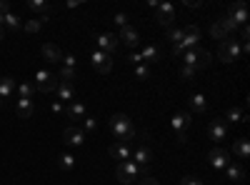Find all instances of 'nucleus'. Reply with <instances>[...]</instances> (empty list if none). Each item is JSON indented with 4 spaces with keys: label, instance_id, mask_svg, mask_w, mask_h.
Wrapping results in <instances>:
<instances>
[{
    "label": "nucleus",
    "instance_id": "obj_1",
    "mask_svg": "<svg viewBox=\"0 0 250 185\" xmlns=\"http://www.w3.org/2000/svg\"><path fill=\"white\" fill-rule=\"evenodd\" d=\"M110 133L118 138V143H128L135 138V128H133V120L125 115V113H115L110 118Z\"/></svg>",
    "mask_w": 250,
    "mask_h": 185
},
{
    "label": "nucleus",
    "instance_id": "obj_2",
    "mask_svg": "<svg viewBox=\"0 0 250 185\" xmlns=\"http://www.w3.org/2000/svg\"><path fill=\"white\" fill-rule=\"evenodd\" d=\"M140 175H143V178L148 175V168H140V165H135L133 160L118 163V168H115V178H118L123 185H135V180H138Z\"/></svg>",
    "mask_w": 250,
    "mask_h": 185
},
{
    "label": "nucleus",
    "instance_id": "obj_3",
    "mask_svg": "<svg viewBox=\"0 0 250 185\" xmlns=\"http://www.w3.org/2000/svg\"><path fill=\"white\" fill-rule=\"evenodd\" d=\"M193 125V115L190 113H175L173 118H170V128L178 133V143H180V145H185V143H188V138H185V130L188 128H190Z\"/></svg>",
    "mask_w": 250,
    "mask_h": 185
},
{
    "label": "nucleus",
    "instance_id": "obj_4",
    "mask_svg": "<svg viewBox=\"0 0 250 185\" xmlns=\"http://www.w3.org/2000/svg\"><path fill=\"white\" fill-rule=\"evenodd\" d=\"M33 85H35V90H40V93H53V90L58 88V75L50 73V70H38Z\"/></svg>",
    "mask_w": 250,
    "mask_h": 185
},
{
    "label": "nucleus",
    "instance_id": "obj_5",
    "mask_svg": "<svg viewBox=\"0 0 250 185\" xmlns=\"http://www.w3.org/2000/svg\"><path fill=\"white\" fill-rule=\"evenodd\" d=\"M118 45H120V40H118L115 33H100V35H95V50H100V53L115 55Z\"/></svg>",
    "mask_w": 250,
    "mask_h": 185
},
{
    "label": "nucleus",
    "instance_id": "obj_6",
    "mask_svg": "<svg viewBox=\"0 0 250 185\" xmlns=\"http://www.w3.org/2000/svg\"><path fill=\"white\" fill-rule=\"evenodd\" d=\"M155 20H158V25H163V28H173L175 25V5L173 3H158Z\"/></svg>",
    "mask_w": 250,
    "mask_h": 185
},
{
    "label": "nucleus",
    "instance_id": "obj_7",
    "mask_svg": "<svg viewBox=\"0 0 250 185\" xmlns=\"http://www.w3.org/2000/svg\"><path fill=\"white\" fill-rule=\"evenodd\" d=\"M240 55H243V50H240L238 40H223V43H220L218 58L223 60V63H233V60H238Z\"/></svg>",
    "mask_w": 250,
    "mask_h": 185
},
{
    "label": "nucleus",
    "instance_id": "obj_8",
    "mask_svg": "<svg viewBox=\"0 0 250 185\" xmlns=\"http://www.w3.org/2000/svg\"><path fill=\"white\" fill-rule=\"evenodd\" d=\"M90 63H93V68H95L98 73L108 75V73L113 70V55H108V53H100V50H95V53H93V58H90Z\"/></svg>",
    "mask_w": 250,
    "mask_h": 185
},
{
    "label": "nucleus",
    "instance_id": "obj_9",
    "mask_svg": "<svg viewBox=\"0 0 250 185\" xmlns=\"http://www.w3.org/2000/svg\"><path fill=\"white\" fill-rule=\"evenodd\" d=\"M130 160L135 163V165H140V168H148L150 163L155 160V153L148 148V145H138L135 150H133V155H130Z\"/></svg>",
    "mask_w": 250,
    "mask_h": 185
},
{
    "label": "nucleus",
    "instance_id": "obj_10",
    "mask_svg": "<svg viewBox=\"0 0 250 185\" xmlns=\"http://www.w3.org/2000/svg\"><path fill=\"white\" fill-rule=\"evenodd\" d=\"M228 18H230L235 25H248V8H245L243 0H235V3L228 8Z\"/></svg>",
    "mask_w": 250,
    "mask_h": 185
},
{
    "label": "nucleus",
    "instance_id": "obj_11",
    "mask_svg": "<svg viewBox=\"0 0 250 185\" xmlns=\"http://www.w3.org/2000/svg\"><path fill=\"white\" fill-rule=\"evenodd\" d=\"M208 160H210V165L215 170H225V165L230 163V153L223 150V148H213L210 153H208Z\"/></svg>",
    "mask_w": 250,
    "mask_h": 185
},
{
    "label": "nucleus",
    "instance_id": "obj_12",
    "mask_svg": "<svg viewBox=\"0 0 250 185\" xmlns=\"http://www.w3.org/2000/svg\"><path fill=\"white\" fill-rule=\"evenodd\" d=\"M208 135H210V140H215V143L225 140V135H228V125H225V120H223V118H215V120L208 123Z\"/></svg>",
    "mask_w": 250,
    "mask_h": 185
},
{
    "label": "nucleus",
    "instance_id": "obj_13",
    "mask_svg": "<svg viewBox=\"0 0 250 185\" xmlns=\"http://www.w3.org/2000/svg\"><path fill=\"white\" fill-rule=\"evenodd\" d=\"M108 155H110L113 160H120V163H125V160H130V155H133V148L128 145V143H113V145L108 148Z\"/></svg>",
    "mask_w": 250,
    "mask_h": 185
},
{
    "label": "nucleus",
    "instance_id": "obj_14",
    "mask_svg": "<svg viewBox=\"0 0 250 185\" xmlns=\"http://www.w3.org/2000/svg\"><path fill=\"white\" fill-rule=\"evenodd\" d=\"M118 40H120L123 45H128L130 50H135V45L140 43V35H138V30H135L133 25H128V28H123V30H120Z\"/></svg>",
    "mask_w": 250,
    "mask_h": 185
},
{
    "label": "nucleus",
    "instance_id": "obj_15",
    "mask_svg": "<svg viewBox=\"0 0 250 185\" xmlns=\"http://www.w3.org/2000/svg\"><path fill=\"white\" fill-rule=\"evenodd\" d=\"M40 55H43L48 63H62V50L55 45V43H43V48H40Z\"/></svg>",
    "mask_w": 250,
    "mask_h": 185
},
{
    "label": "nucleus",
    "instance_id": "obj_16",
    "mask_svg": "<svg viewBox=\"0 0 250 185\" xmlns=\"http://www.w3.org/2000/svg\"><path fill=\"white\" fill-rule=\"evenodd\" d=\"M55 98L62 103V105H65V103H73V100H75V88H73V83H60V80H58Z\"/></svg>",
    "mask_w": 250,
    "mask_h": 185
},
{
    "label": "nucleus",
    "instance_id": "obj_17",
    "mask_svg": "<svg viewBox=\"0 0 250 185\" xmlns=\"http://www.w3.org/2000/svg\"><path fill=\"white\" fill-rule=\"evenodd\" d=\"M15 113H18L20 118H30V115L35 113L33 98H18V100H15Z\"/></svg>",
    "mask_w": 250,
    "mask_h": 185
},
{
    "label": "nucleus",
    "instance_id": "obj_18",
    "mask_svg": "<svg viewBox=\"0 0 250 185\" xmlns=\"http://www.w3.org/2000/svg\"><path fill=\"white\" fill-rule=\"evenodd\" d=\"M62 138H65L68 145H75V148H80L83 143H85V135H83V130H78V128H65L62 130Z\"/></svg>",
    "mask_w": 250,
    "mask_h": 185
},
{
    "label": "nucleus",
    "instance_id": "obj_19",
    "mask_svg": "<svg viewBox=\"0 0 250 185\" xmlns=\"http://www.w3.org/2000/svg\"><path fill=\"white\" fill-rule=\"evenodd\" d=\"M65 115L70 118V120H75V123H80L83 118H85V105H83L80 100H73L70 105H65Z\"/></svg>",
    "mask_w": 250,
    "mask_h": 185
},
{
    "label": "nucleus",
    "instance_id": "obj_20",
    "mask_svg": "<svg viewBox=\"0 0 250 185\" xmlns=\"http://www.w3.org/2000/svg\"><path fill=\"white\" fill-rule=\"evenodd\" d=\"M225 175H228V180H233V183H243V178H245V170H243V165H238V163H228L225 165Z\"/></svg>",
    "mask_w": 250,
    "mask_h": 185
},
{
    "label": "nucleus",
    "instance_id": "obj_21",
    "mask_svg": "<svg viewBox=\"0 0 250 185\" xmlns=\"http://www.w3.org/2000/svg\"><path fill=\"white\" fill-rule=\"evenodd\" d=\"M50 20V15H40V18H33V20H25L23 23V30L25 33H40L43 30V25Z\"/></svg>",
    "mask_w": 250,
    "mask_h": 185
},
{
    "label": "nucleus",
    "instance_id": "obj_22",
    "mask_svg": "<svg viewBox=\"0 0 250 185\" xmlns=\"http://www.w3.org/2000/svg\"><path fill=\"white\" fill-rule=\"evenodd\" d=\"M140 55H143V63H145V65H155L158 60H160V50H158L153 43H150V45H145Z\"/></svg>",
    "mask_w": 250,
    "mask_h": 185
},
{
    "label": "nucleus",
    "instance_id": "obj_23",
    "mask_svg": "<svg viewBox=\"0 0 250 185\" xmlns=\"http://www.w3.org/2000/svg\"><path fill=\"white\" fill-rule=\"evenodd\" d=\"M15 90V78L5 75V78H0V100H8Z\"/></svg>",
    "mask_w": 250,
    "mask_h": 185
},
{
    "label": "nucleus",
    "instance_id": "obj_24",
    "mask_svg": "<svg viewBox=\"0 0 250 185\" xmlns=\"http://www.w3.org/2000/svg\"><path fill=\"white\" fill-rule=\"evenodd\" d=\"M210 60H213V55L208 53V50H203V48H195V70H203V68H208V65H210Z\"/></svg>",
    "mask_w": 250,
    "mask_h": 185
},
{
    "label": "nucleus",
    "instance_id": "obj_25",
    "mask_svg": "<svg viewBox=\"0 0 250 185\" xmlns=\"http://www.w3.org/2000/svg\"><path fill=\"white\" fill-rule=\"evenodd\" d=\"M233 153H235L240 160H248V155H250V143H248V138H238V140H235Z\"/></svg>",
    "mask_w": 250,
    "mask_h": 185
},
{
    "label": "nucleus",
    "instance_id": "obj_26",
    "mask_svg": "<svg viewBox=\"0 0 250 185\" xmlns=\"http://www.w3.org/2000/svg\"><path fill=\"white\" fill-rule=\"evenodd\" d=\"M190 110H195V113H205V110H208V100H205V95H200V93L190 95Z\"/></svg>",
    "mask_w": 250,
    "mask_h": 185
},
{
    "label": "nucleus",
    "instance_id": "obj_27",
    "mask_svg": "<svg viewBox=\"0 0 250 185\" xmlns=\"http://www.w3.org/2000/svg\"><path fill=\"white\" fill-rule=\"evenodd\" d=\"M28 8L33 13H40V15H48L50 13V5L45 3V0H28Z\"/></svg>",
    "mask_w": 250,
    "mask_h": 185
},
{
    "label": "nucleus",
    "instance_id": "obj_28",
    "mask_svg": "<svg viewBox=\"0 0 250 185\" xmlns=\"http://www.w3.org/2000/svg\"><path fill=\"white\" fill-rule=\"evenodd\" d=\"M210 35H213V40H228V30H225V25L220 23V20H215V23L210 25Z\"/></svg>",
    "mask_w": 250,
    "mask_h": 185
},
{
    "label": "nucleus",
    "instance_id": "obj_29",
    "mask_svg": "<svg viewBox=\"0 0 250 185\" xmlns=\"http://www.w3.org/2000/svg\"><path fill=\"white\" fill-rule=\"evenodd\" d=\"M3 25H5L8 30H18V28H23V20H20L18 15H13V13H8V15L3 18Z\"/></svg>",
    "mask_w": 250,
    "mask_h": 185
},
{
    "label": "nucleus",
    "instance_id": "obj_30",
    "mask_svg": "<svg viewBox=\"0 0 250 185\" xmlns=\"http://www.w3.org/2000/svg\"><path fill=\"white\" fill-rule=\"evenodd\" d=\"M55 75H58L60 83H73V80H75V70H73V68H62V65H60Z\"/></svg>",
    "mask_w": 250,
    "mask_h": 185
},
{
    "label": "nucleus",
    "instance_id": "obj_31",
    "mask_svg": "<svg viewBox=\"0 0 250 185\" xmlns=\"http://www.w3.org/2000/svg\"><path fill=\"white\" fill-rule=\"evenodd\" d=\"M58 165H60V170H73V168H75V158H73L70 153H62V155L58 158Z\"/></svg>",
    "mask_w": 250,
    "mask_h": 185
},
{
    "label": "nucleus",
    "instance_id": "obj_32",
    "mask_svg": "<svg viewBox=\"0 0 250 185\" xmlns=\"http://www.w3.org/2000/svg\"><path fill=\"white\" fill-rule=\"evenodd\" d=\"M223 120H230V123H243L245 120V115H243V110L240 108H228V113H225V118Z\"/></svg>",
    "mask_w": 250,
    "mask_h": 185
},
{
    "label": "nucleus",
    "instance_id": "obj_33",
    "mask_svg": "<svg viewBox=\"0 0 250 185\" xmlns=\"http://www.w3.org/2000/svg\"><path fill=\"white\" fill-rule=\"evenodd\" d=\"M33 93H35L33 83H20L18 85V98H33Z\"/></svg>",
    "mask_w": 250,
    "mask_h": 185
},
{
    "label": "nucleus",
    "instance_id": "obj_34",
    "mask_svg": "<svg viewBox=\"0 0 250 185\" xmlns=\"http://www.w3.org/2000/svg\"><path fill=\"white\" fill-rule=\"evenodd\" d=\"M168 40H173V48L183 43V30L180 28H168Z\"/></svg>",
    "mask_w": 250,
    "mask_h": 185
},
{
    "label": "nucleus",
    "instance_id": "obj_35",
    "mask_svg": "<svg viewBox=\"0 0 250 185\" xmlns=\"http://www.w3.org/2000/svg\"><path fill=\"white\" fill-rule=\"evenodd\" d=\"M80 125H83V130H85V133H93V130L98 128V120H95V118H88V115H85V118L80 120Z\"/></svg>",
    "mask_w": 250,
    "mask_h": 185
},
{
    "label": "nucleus",
    "instance_id": "obj_36",
    "mask_svg": "<svg viewBox=\"0 0 250 185\" xmlns=\"http://www.w3.org/2000/svg\"><path fill=\"white\" fill-rule=\"evenodd\" d=\"M135 78H138V80H148V78H150V68L145 65V63L135 65Z\"/></svg>",
    "mask_w": 250,
    "mask_h": 185
},
{
    "label": "nucleus",
    "instance_id": "obj_37",
    "mask_svg": "<svg viewBox=\"0 0 250 185\" xmlns=\"http://www.w3.org/2000/svg\"><path fill=\"white\" fill-rule=\"evenodd\" d=\"M178 75H180V80H193V78H195V68H190V65H180Z\"/></svg>",
    "mask_w": 250,
    "mask_h": 185
},
{
    "label": "nucleus",
    "instance_id": "obj_38",
    "mask_svg": "<svg viewBox=\"0 0 250 185\" xmlns=\"http://www.w3.org/2000/svg\"><path fill=\"white\" fill-rule=\"evenodd\" d=\"M128 20H130L128 13H118V15H115V25L123 30V28H128Z\"/></svg>",
    "mask_w": 250,
    "mask_h": 185
},
{
    "label": "nucleus",
    "instance_id": "obj_39",
    "mask_svg": "<svg viewBox=\"0 0 250 185\" xmlns=\"http://www.w3.org/2000/svg\"><path fill=\"white\" fill-rule=\"evenodd\" d=\"M180 185H205L198 175H185L183 180H180Z\"/></svg>",
    "mask_w": 250,
    "mask_h": 185
},
{
    "label": "nucleus",
    "instance_id": "obj_40",
    "mask_svg": "<svg viewBox=\"0 0 250 185\" xmlns=\"http://www.w3.org/2000/svg\"><path fill=\"white\" fill-rule=\"evenodd\" d=\"M220 23L225 25V30H228V33H230V30H235V28H238V25H235V23H233V20L228 18V15H223V18H220Z\"/></svg>",
    "mask_w": 250,
    "mask_h": 185
},
{
    "label": "nucleus",
    "instance_id": "obj_41",
    "mask_svg": "<svg viewBox=\"0 0 250 185\" xmlns=\"http://www.w3.org/2000/svg\"><path fill=\"white\" fill-rule=\"evenodd\" d=\"M62 68H73L75 70V58L73 55H62V63H60Z\"/></svg>",
    "mask_w": 250,
    "mask_h": 185
},
{
    "label": "nucleus",
    "instance_id": "obj_42",
    "mask_svg": "<svg viewBox=\"0 0 250 185\" xmlns=\"http://www.w3.org/2000/svg\"><path fill=\"white\" fill-rule=\"evenodd\" d=\"M50 110H53L55 115H62V113H65V105H62V103H60V100H55V103H53V105H50Z\"/></svg>",
    "mask_w": 250,
    "mask_h": 185
},
{
    "label": "nucleus",
    "instance_id": "obj_43",
    "mask_svg": "<svg viewBox=\"0 0 250 185\" xmlns=\"http://www.w3.org/2000/svg\"><path fill=\"white\" fill-rule=\"evenodd\" d=\"M128 60H130V63H133V65H140V63H143V55H140V53H135V50H133V53H130V55H128Z\"/></svg>",
    "mask_w": 250,
    "mask_h": 185
},
{
    "label": "nucleus",
    "instance_id": "obj_44",
    "mask_svg": "<svg viewBox=\"0 0 250 185\" xmlns=\"http://www.w3.org/2000/svg\"><path fill=\"white\" fill-rule=\"evenodd\" d=\"M8 13H10V3H8V0H0V15L5 18Z\"/></svg>",
    "mask_w": 250,
    "mask_h": 185
},
{
    "label": "nucleus",
    "instance_id": "obj_45",
    "mask_svg": "<svg viewBox=\"0 0 250 185\" xmlns=\"http://www.w3.org/2000/svg\"><path fill=\"white\" fill-rule=\"evenodd\" d=\"M138 185H160V183H158L155 178H150V175H145V178H143V180H140Z\"/></svg>",
    "mask_w": 250,
    "mask_h": 185
},
{
    "label": "nucleus",
    "instance_id": "obj_46",
    "mask_svg": "<svg viewBox=\"0 0 250 185\" xmlns=\"http://www.w3.org/2000/svg\"><path fill=\"white\" fill-rule=\"evenodd\" d=\"M185 5H188V8H203L200 0H185Z\"/></svg>",
    "mask_w": 250,
    "mask_h": 185
},
{
    "label": "nucleus",
    "instance_id": "obj_47",
    "mask_svg": "<svg viewBox=\"0 0 250 185\" xmlns=\"http://www.w3.org/2000/svg\"><path fill=\"white\" fill-rule=\"evenodd\" d=\"M0 43H3V28H0Z\"/></svg>",
    "mask_w": 250,
    "mask_h": 185
},
{
    "label": "nucleus",
    "instance_id": "obj_48",
    "mask_svg": "<svg viewBox=\"0 0 250 185\" xmlns=\"http://www.w3.org/2000/svg\"><path fill=\"white\" fill-rule=\"evenodd\" d=\"M0 28H3V15H0Z\"/></svg>",
    "mask_w": 250,
    "mask_h": 185
},
{
    "label": "nucleus",
    "instance_id": "obj_49",
    "mask_svg": "<svg viewBox=\"0 0 250 185\" xmlns=\"http://www.w3.org/2000/svg\"><path fill=\"white\" fill-rule=\"evenodd\" d=\"M0 108H3V100H0Z\"/></svg>",
    "mask_w": 250,
    "mask_h": 185
}]
</instances>
